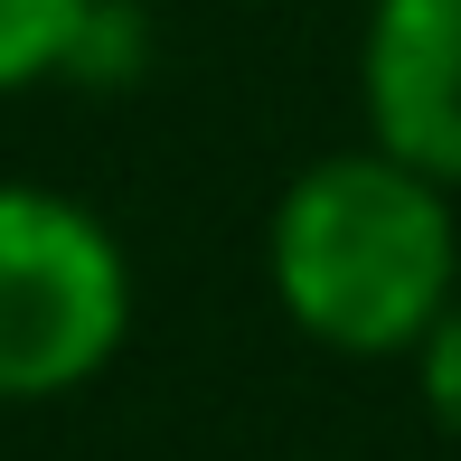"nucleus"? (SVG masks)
I'll use <instances>...</instances> for the list:
<instances>
[{
	"label": "nucleus",
	"mask_w": 461,
	"mask_h": 461,
	"mask_svg": "<svg viewBox=\"0 0 461 461\" xmlns=\"http://www.w3.org/2000/svg\"><path fill=\"white\" fill-rule=\"evenodd\" d=\"M414 358H424V405H433V424L461 443V302L414 339Z\"/></svg>",
	"instance_id": "5"
},
{
	"label": "nucleus",
	"mask_w": 461,
	"mask_h": 461,
	"mask_svg": "<svg viewBox=\"0 0 461 461\" xmlns=\"http://www.w3.org/2000/svg\"><path fill=\"white\" fill-rule=\"evenodd\" d=\"M132 264L95 207L0 179V405H48L113 367Z\"/></svg>",
	"instance_id": "2"
},
{
	"label": "nucleus",
	"mask_w": 461,
	"mask_h": 461,
	"mask_svg": "<svg viewBox=\"0 0 461 461\" xmlns=\"http://www.w3.org/2000/svg\"><path fill=\"white\" fill-rule=\"evenodd\" d=\"M274 292L321 348L386 358L452 311V198L395 151H330L274 207Z\"/></svg>",
	"instance_id": "1"
},
{
	"label": "nucleus",
	"mask_w": 461,
	"mask_h": 461,
	"mask_svg": "<svg viewBox=\"0 0 461 461\" xmlns=\"http://www.w3.org/2000/svg\"><path fill=\"white\" fill-rule=\"evenodd\" d=\"M358 86L376 151L461 188V0H376Z\"/></svg>",
	"instance_id": "3"
},
{
	"label": "nucleus",
	"mask_w": 461,
	"mask_h": 461,
	"mask_svg": "<svg viewBox=\"0 0 461 461\" xmlns=\"http://www.w3.org/2000/svg\"><path fill=\"white\" fill-rule=\"evenodd\" d=\"M95 38V0H0V95L76 67Z\"/></svg>",
	"instance_id": "4"
}]
</instances>
